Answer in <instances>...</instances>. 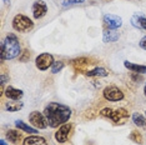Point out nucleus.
<instances>
[{"mask_svg":"<svg viewBox=\"0 0 146 145\" xmlns=\"http://www.w3.org/2000/svg\"><path fill=\"white\" fill-rule=\"evenodd\" d=\"M44 115L48 120V124L50 128H59L61 125L66 124L71 118V109L64 104L59 103H49L44 109Z\"/></svg>","mask_w":146,"mask_h":145,"instance_id":"f257e3e1","label":"nucleus"},{"mask_svg":"<svg viewBox=\"0 0 146 145\" xmlns=\"http://www.w3.org/2000/svg\"><path fill=\"white\" fill-rule=\"evenodd\" d=\"M21 54V48L19 39L14 34H9L5 36V39L1 43V50H0V58L1 61L11 60Z\"/></svg>","mask_w":146,"mask_h":145,"instance_id":"f03ea898","label":"nucleus"},{"mask_svg":"<svg viewBox=\"0 0 146 145\" xmlns=\"http://www.w3.org/2000/svg\"><path fill=\"white\" fill-rule=\"evenodd\" d=\"M13 29L18 33H28L33 30L34 28V21L31 20L29 16L24 14H16L11 21Z\"/></svg>","mask_w":146,"mask_h":145,"instance_id":"7ed1b4c3","label":"nucleus"},{"mask_svg":"<svg viewBox=\"0 0 146 145\" xmlns=\"http://www.w3.org/2000/svg\"><path fill=\"white\" fill-rule=\"evenodd\" d=\"M54 63H55L54 57H52L51 54H49V53H42V54L38 55L35 59L36 68L41 71H45V70H48L49 68H51Z\"/></svg>","mask_w":146,"mask_h":145,"instance_id":"20e7f679","label":"nucleus"},{"mask_svg":"<svg viewBox=\"0 0 146 145\" xmlns=\"http://www.w3.org/2000/svg\"><path fill=\"white\" fill-rule=\"evenodd\" d=\"M102 95L108 101H120L125 98L124 93H122L121 89H119L117 86L110 85V86H106L102 91Z\"/></svg>","mask_w":146,"mask_h":145,"instance_id":"39448f33","label":"nucleus"},{"mask_svg":"<svg viewBox=\"0 0 146 145\" xmlns=\"http://www.w3.org/2000/svg\"><path fill=\"white\" fill-rule=\"evenodd\" d=\"M29 121H30V124L35 129H46L49 126L44 113H40V111H33V113H30Z\"/></svg>","mask_w":146,"mask_h":145,"instance_id":"423d86ee","label":"nucleus"},{"mask_svg":"<svg viewBox=\"0 0 146 145\" xmlns=\"http://www.w3.org/2000/svg\"><path fill=\"white\" fill-rule=\"evenodd\" d=\"M129 118H130V114H129V111L126 110L125 108H119L114 110V113L111 115V121L116 125H124L126 121L129 120Z\"/></svg>","mask_w":146,"mask_h":145,"instance_id":"0eeeda50","label":"nucleus"},{"mask_svg":"<svg viewBox=\"0 0 146 145\" xmlns=\"http://www.w3.org/2000/svg\"><path fill=\"white\" fill-rule=\"evenodd\" d=\"M31 11H33V16L34 19H41L48 14V5L44 0H36L33 4V8H31Z\"/></svg>","mask_w":146,"mask_h":145,"instance_id":"6e6552de","label":"nucleus"},{"mask_svg":"<svg viewBox=\"0 0 146 145\" xmlns=\"http://www.w3.org/2000/svg\"><path fill=\"white\" fill-rule=\"evenodd\" d=\"M71 128H72V125L70 123H66L64 125H61V126H59V129L55 133V140L60 144L66 143L69 139V135H70Z\"/></svg>","mask_w":146,"mask_h":145,"instance_id":"1a4fd4ad","label":"nucleus"},{"mask_svg":"<svg viewBox=\"0 0 146 145\" xmlns=\"http://www.w3.org/2000/svg\"><path fill=\"white\" fill-rule=\"evenodd\" d=\"M104 23L109 29L116 30V29H119L122 25V19L120 16L114 15V14H106L104 15Z\"/></svg>","mask_w":146,"mask_h":145,"instance_id":"9d476101","label":"nucleus"},{"mask_svg":"<svg viewBox=\"0 0 146 145\" xmlns=\"http://www.w3.org/2000/svg\"><path fill=\"white\" fill-rule=\"evenodd\" d=\"M4 95L9 100H20L24 93H23V90H20V89H16L14 86H8L4 91Z\"/></svg>","mask_w":146,"mask_h":145,"instance_id":"9b49d317","label":"nucleus"},{"mask_svg":"<svg viewBox=\"0 0 146 145\" xmlns=\"http://www.w3.org/2000/svg\"><path fill=\"white\" fill-rule=\"evenodd\" d=\"M46 139L39 135H30V136L25 138L23 141V145H46Z\"/></svg>","mask_w":146,"mask_h":145,"instance_id":"f8f14e48","label":"nucleus"},{"mask_svg":"<svg viewBox=\"0 0 146 145\" xmlns=\"http://www.w3.org/2000/svg\"><path fill=\"white\" fill-rule=\"evenodd\" d=\"M124 65L126 69L131 70L132 72H137V74H145L146 72V65H139L135 63H130V61H124Z\"/></svg>","mask_w":146,"mask_h":145,"instance_id":"ddd939ff","label":"nucleus"},{"mask_svg":"<svg viewBox=\"0 0 146 145\" xmlns=\"http://www.w3.org/2000/svg\"><path fill=\"white\" fill-rule=\"evenodd\" d=\"M120 35L116 30H112V29H109V30H105L104 31V35H102V40L104 43H114V41H117Z\"/></svg>","mask_w":146,"mask_h":145,"instance_id":"4468645a","label":"nucleus"},{"mask_svg":"<svg viewBox=\"0 0 146 145\" xmlns=\"http://www.w3.org/2000/svg\"><path fill=\"white\" fill-rule=\"evenodd\" d=\"M23 108H24V103L20 100H9L8 103L5 104V109L8 111H11V113L21 110Z\"/></svg>","mask_w":146,"mask_h":145,"instance_id":"2eb2a0df","label":"nucleus"},{"mask_svg":"<svg viewBox=\"0 0 146 145\" xmlns=\"http://www.w3.org/2000/svg\"><path fill=\"white\" fill-rule=\"evenodd\" d=\"M15 126L18 128L19 130H23V131H25V133H29V134L38 133V129H35V128H33V126H30V125H28L26 123H24L23 120H16L15 121Z\"/></svg>","mask_w":146,"mask_h":145,"instance_id":"dca6fc26","label":"nucleus"},{"mask_svg":"<svg viewBox=\"0 0 146 145\" xmlns=\"http://www.w3.org/2000/svg\"><path fill=\"white\" fill-rule=\"evenodd\" d=\"M5 136H6V139L10 141V143H14V144H18L19 141H20V139H21L20 133H19L18 130H13V129L6 131Z\"/></svg>","mask_w":146,"mask_h":145,"instance_id":"f3484780","label":"nucleus"},{"mask_svg":"<svg viewBox=\"0 0 146 145\" xmlns=\"http://www.w3.org/2000/svg\"><path fill=\"white\" fill-rule=\"evenodd\" d=\"M132 121H134V124L139 128H145L146 126V118L140 113L132 114Z\"/></svg>","mask_w":146,"mask_h":145,"instance_id":"a211bd4d","label":"nucleus"},{"mask_svg":"<svg viewBox=\"0 0 146 145\" xmlns=\"http://www.w3.org/2000/svg\"><path fill=\"white\" fill-rule=\"evenodd\" d=\"M88 76H101V78H105L109 75V72L105 70L104 68H95L92 70H89L85 72Z\"/></svg>","mask_w":146,"mask_h":145,"instance_id":"6ab92c4d","label":"nucleus"},{"mask_svg":"<svg viewBox=\"0 0 146 145\" xmlns=\"http://www.w3.org/2000/svg\"><path fill=\"white\" fill-rule=\"evenodd\" d=\"M129 139L132 140L134 143L136 144H142V135L139 133V131H132V133L130 134V136H129Z\"/></svg>","mask_w":146,"mask_h":145,"instance_id":"aec40b11","label":"nucleus"},{"mask_svg":"<svg viewBox=\"0 0 146 145\" xmlns=\"http://www.w3.org/2000/svg\"><path fill=\"white\" fill-rule=\"evenodd\" d=\"M64 67H65V64L62 61H55L51 67V72L52 74H58V72H60L64 69Z\"/></svg>","mask_w":146,"mask_h":145,"instance_id":"412c9836","label":"nucleus"},{"mask_svg":"<svg viewBox=\"0 0 146 145\" xmlns=\"http://www.w3.org/2000/svg\"><path fill=\"white\" fill-rule=\"evenodd\" d=\"M112 113H114V110H112L111 108H104L100 111V115H101V116H104V118H109V119H110Z\"/></svg>","mask_w":146,"mask_h":145,"instance_id":"4be33fe9","label":"nucleus"},{"mask_svg":"<svg viewBox=\"0 0 146 145\" xmlns=\"http://www.w3.org/2000/svg\"><path fill=\"white\" fill-rule=\"evenodd\" d=\"M85 0H66L64 1V6H71V5H79V4H82Z\"/></svg>","mask_w":146,"mask_h":145,"instance_id":"5701e85b","label":"nucleus"},{"mask_svg":"<svg viewBox=\"0 0 146 145\" xmlns=\"http://www.w3.org/2000/svg\"><path fill=\"white\" fill-rule=\"evenodd\" d=\"M137 21H139V25H140V29H144L146 31V18H144V16H137Z\"/></svg>","mask_w":146,"mask_h":145,"instance_id":"b1692460","label":"nucleus"},{"mask_svg":"<svg viewBox=\"0 0 146 145\" xmlns=\"http://www.w3.org/2000/svg\"><path fill=\"white\" fill-rule=\"evenodd\" d=\"M139 45H140L141 49H144V50H146V36H144V38L140 40V43H139Z\"/></svg>","mask_w":146,"mask_h":145,"instance_id":"393cba45","label":"nucleus"},{"mask_svg":"<svg viewBox=\"0 0 146 145\" xmlns=\"http://www.w3.org/2000/svg\"><path fill=\"white\" fill-rule=\"evenodd\" d=\"M131 78H132V80H136V81H139V80H141V79H142V76H139L137 72H134Z\"/></svg>","mask_w":146,"mask_h":145,"instance_id":"a878e982","label":"nucleus"},{"mask_svg":"<svg viewBox=\"0 0 146 145\" xmlns=\"http://www.w3.org/2000/svg\"><path fill=\"white\" fill-rule=\"evenodd\" d=\"M28 58H30V54H29V51H26V50H25V55L20 58V60H21V61H25Z\"/></svg>","mask_w":146,"mask_h":145,"instance_id":"bb28decb","label":"nucleus"},{"mask_svg":"<svg viewBox=\"0 0 146 145\" xmlns=\"http://www.w3.org/2000/svg\"><path fill=\"white\" fill-rule=\"evenodd\" d=\"M0 145H6V143H5V140H4V139L0 140Z\"/></svg>","mask_w":146,"mask_h":145,"instance_id":"cd10ccee","label":"nucleus"},{"mask_svg":"<svg viewBox=\"0 0 146 145\" xmlns=\"http://www.w3.org/2000/svg\"><path fill=\"white\" fill-rule=\"evenodd\" d=\"M144 94L146 95V84H145V86H144Z\"/></svg>","mask_w":146,"mask_h":145,"instance_id":"c85d7f7f","label":"nucleus"}]
</instances>
